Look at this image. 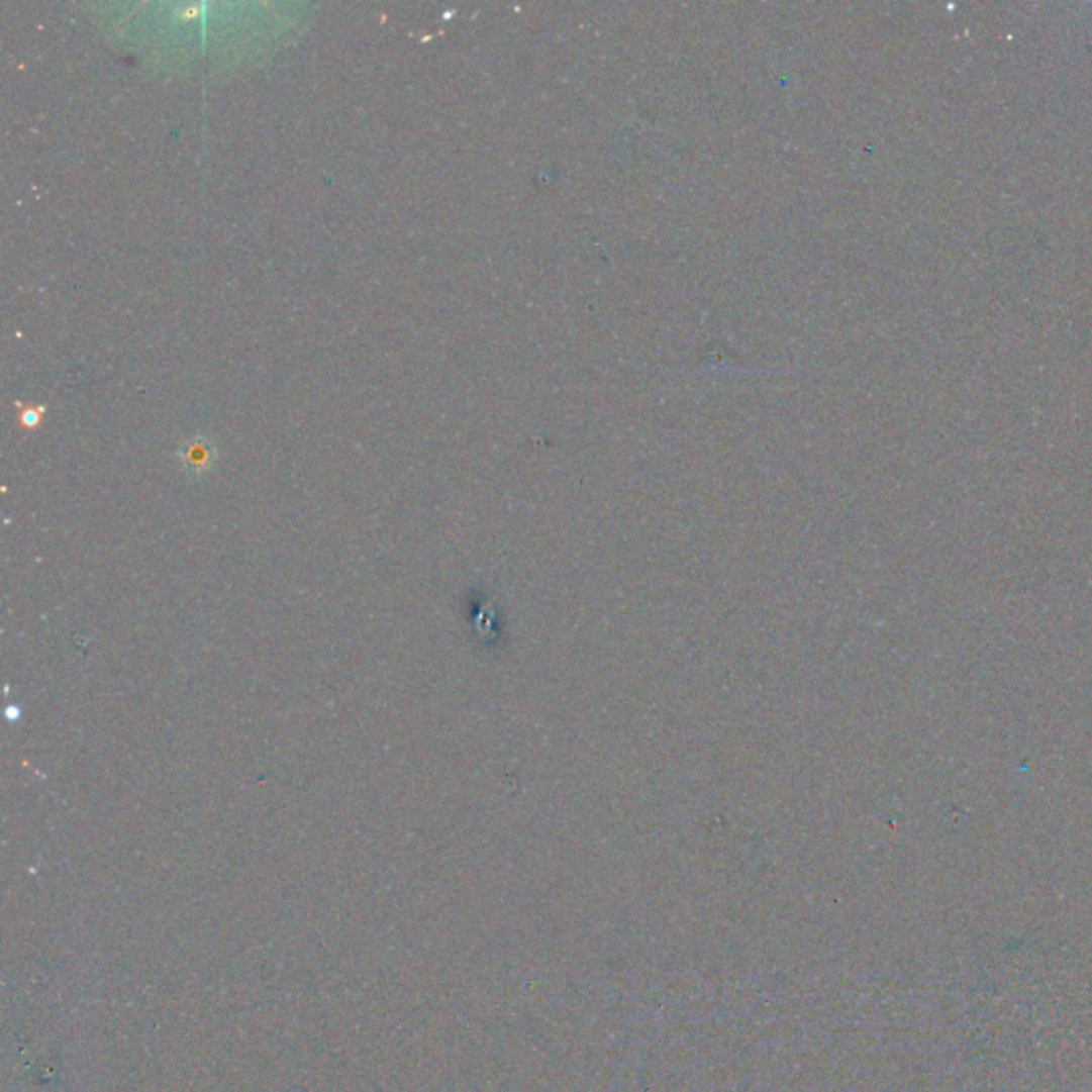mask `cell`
<instances>
[{"label": "cell", "instance_id": "obj_1", "mask_svg": "<svg viewBox=\"0 0 1092 1092\" xmlns=\"http://www.w3.org/2000/svg\"><path fill=\"white\" fill-rule=\"evenodd\" d=\"M214 462V449L212 444H207L205 439H199V442H188L184 444L182 449V464L186 468V472L190 474H203L209 470V466H212Z\"/></svg>", "mask_w": 1092, "mask_h": 1092}, {"label": "cell", "instance_id": "obj_2", "mask_svg": "<svg viewBox=\"0 0 1092 1092\" xmlns=\"http://www.w3.org/2000/svg\"><path fill=\"white\" fill-rule=\"evenodd\" d=\"M41 412H43V410H26V412L22 414V420H24V425H28V427H34L36 423H39V418H41Z\"/></svg>", "mask_w": 1092, "mask_h": 1092}]
</instances>
